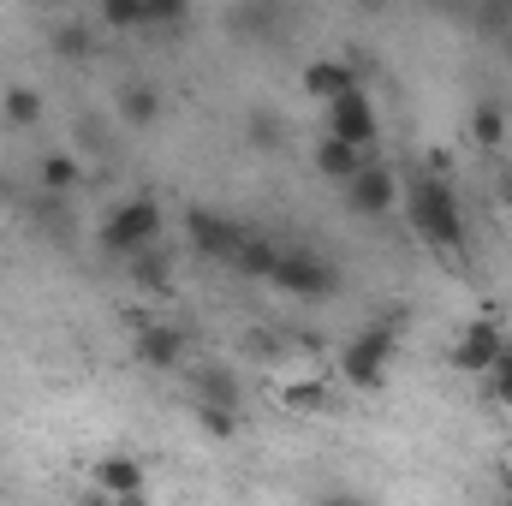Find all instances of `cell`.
Segmentation results:
<instances>
[{
  "label": "cell",
  "mask_w": 512,
  "mask_h": 506,
  "mask_svg": "<svg viewBox=\"0 0 512 506\" xmlns=\"http://www.w3.org/2000/svg\"><path fill=\"white\" fill-rule=\"evenodd\" d=\"M405 215L411 227L435 245V251H465V209H459V191L441 185V179H411L405 185Z\"/></svg>",
  "instance_id": "obj_1"
},
{
  "label": "cell",
  "mask_w": 512,
  "mask_h": 506,
  "mask_svg": "<svg viewBox=\"0 0 512 506\" xmlns=\"http://www.w3.org/2000/svg\"><path fill=\"white\" fill-rule=\"evenodd\" d=\"M393 358H399V328L393 322H370L346 352H340V376L352 381L358 393H382L393 376Z\"/></svg>",
  "instance_id": "obj_2"
},
{
  "label": "cell",
  "mask_w": 512,
  "mask_h": 506,
  "mask_svg": "<svg viewBox=\"0 0 512 506\" xmlns=\"http://www.w3.org/2000/svg\"><path fill=\"white\" fill-rule=\"evenodd\" d=\"M155 239H161V203H155V197H131V203H120V209L108 215V233H102V245L120 251V256L155 251Z\"/></svg>",
  "instance_id": "obj_3"
},
{
  "label": "cell",
  "mask_w": 512,
  "mask_h": 506,
  "mask_svg": "<svg viewBox=\"0 0 512 506\" xmlns=\"http://www.w3.org/2000/svg\"><path fill=\"white\" fill-rule=\"evenodd\" d=\"M399 203H405V185H399V173L382 167V161H364V167H358V179L346 185V209H352V215H364V221H387Z\"/></svg>",
  "instance_id": "obj_4"
},
{
  "label": "cell",
  "mask_w": 512,
  "mask_h": 506,
  "mask_svg": "<svg viewBox=\"0 0 512 506\" xmlns=\"http://www.w3.org/2000/svg\"><path fill=\"white\" fill-rule=\"evenodd\" d=\"M268 286H280L286 298H334L340 274H334L316 251H280L274 274H268Z\"/></svg>",
  "instance_id": "obj_5"
},
{
  "label": "cell",
  "mask_w": 512,
  "mask_h": 506,
  "mask_svg": "<svg viewBox=\"0 0 512 506\" xmlns=\"http://www.w3.org/2000/svg\"><path fill=\"white\" fill-rule=\"evenodd\" d=\"M501 352H507V340H501V328L483 316V322H465V328H459V340L447 346V370H453V376H489V370L501 364Z\"/></svg>",
  "instance_id": "obj_6"
},
{
  "label": "cell",
  "mask_w": 512,
  "mask_h": 506,
  "mask_svg": "<svg viewBox=\"0 0 512 506\" xmlns=\"http://www.w3.org/2000/svg\"><path fill=\"white\" fill-rule=\"evenodd\" d=\"M328 137H340V143H352V149H364V155H370V143L382 137L376 102H370L364 90H346V96L328 108Z\"/></svg>",
  "instance_id": "obj_7"
},
{
  "label": "cell",
  "mask_w": 512,
  "mask_h": 506,
  "mask_svg": "<svg viewBox=\"0 0 512 506\" xmlns=\"http://www.w3.org/2000/svg\"><path fill=\"white\" fill-rule=\"evenodd\" d=\"M90 495H102V501L149 495V471H143V459H131V453H102V459L90 465Z\"/></svg>",
  "instance_id": "obj_8"
},
{
  "label": "cell",
  "mask_w": 512,
  "mask_h": 506,
  "mask_svg": "<svg viewBox=\"0 0 512 506\" xmlns=\"http://www.w3.org/2000/svg\"><path fill=\"white\" fill-rule=\"evenodd\" d=\"M298 90H304L310 102L334 108L346 90H358V72H352V60H310V66H304V78H298Z\"/></svg>",
  "instance_id": "obj_9"
},
{
  "label": "cell",
  "mask_w": 512,
  "mask_h": 506,
  "mask_svg": "<svg viewBox=\"0 0 512 506\" xmlns=\"http://www.w3.org/2000/svg\"><path fill=\"white\" fill-rule=\"evenodd\" d=\"M185 233H191V245H197V251L227 256V262H233L239 239H245V227H233L227 215H209V209H191V215H185Z\"/></svg>",
  "instance_id": "obj_10"
},
{
  "label": "cell",
  "mask_w": 512,
  "mask_h": 506,
  "mask_svg": "<svg viewBox=\"0 0 512 506\" xmlns=\"http://www.w3.org/2000/svg\"><path fill=\"white\" fill-rule=\"evenodd\" d=\"M310 161H316V173H322V179H328V185H352V179H358V167H364V161H370V155H364V149H352V143H340V137H328V131H322V137H316V149H310Z\"/></svg>",
  "instance_id": "obj_11"
},
{
  "label": "cell",
  "mask_w": 512,
  "mask_h": 506,
  "mask_svg": "<svg viewBox=\"0 0 512 506\" xmlns=\"http://www.w3.org/2000/svg\"><path fill=\"white\" fill-rule=\"evenodd\" d=\"M179 358H185V334H179V328L149 322V328L137 334V364H143V370H179Z\"/></svg>",
  "instance_id": "obj_12"
},
{
  "label": "cell",
  "mask_w": 512,
  "mask_h": 506,
  "mask_svg": "<svg viewBox=\"0 0 512 506\" xmlns=\"http://www.w3.org/2000/svg\"><path fill=\"white\" fill-rule=\"evenodd\" d=\"M274 262H280V245H274L268 233H251V227H245V239H239V251H233V268L251 274V280H268Z\"/></svg>",
  "instance_id": "obj_13"
},
{
  "label": "cell",
  "mask_w": 512,
  "mask_h": 506,
  "mask_svg": "<svg viewBox=\"0 0 512 506\" xmlns=\"http://www.w3.org/2000/svg\"><path fill=\"white\" fill-rule=\"evenodd\" d=\"M120 120H126L131 131L161 126V90H155V84H126V90H120Z\"/></svg>",
  "instance_id": "obj_14"
},
{
  "label": "cell",
  "mask_w": 512,
  "mask_h": 506,
  "mask_svg": "<svg viewBox=\"0 0 512 506\" xmlns=\"http://www.w3.org/2000/svg\"><path fill=\"white\" fill-rule=\"evenodd\" d=\"M0 120L18 126V131H30L42 120V90H36V84H12V90L0 96Z\"/></svg>",
  "instance_id": "obj_15"
},
{
  "label": "cell",
  "mask_w": 512,
  "mask_h": 506,
  "mask_svg": "<svg viewBox=\"0 0 512 506\" xmlns=\"http://www.w3.org/2000/svg\"><path fill=\"white\" fill-rule=\"evenodd\" d=\"M78 185H84V167L66 149H48L42 155V191H78Z\"/></svg>",
  "instance_id": "obj_16"
},
{
  "label": "cell",
  "mask_w": 512,
  "mask_h": 506,
  "mask_svg": "<svg viewBox=\"0 0 512 506\" xmlns=\"http://www.w3.org/2000/svg\"><path fill=\"white\" fill-rule=\"evenodd\" d=\"M471 143H483V149H501L507 143V114L495 102H477L471 108Z\"/></svg>",
  "instance_id": "obj_17"
},
{
  "label": "cell",
  "mask_w": 512,
  "mask_h": 506,
  "mask_svg": "<svg viewBox=\"0 0 512 506\" xmlns=\"http://www.w3.org/2000/svg\"><path fill=\"white\" fill-rule=\"evenodd\" d=\"M322 399H328V381H322V376L280 381V405H286V411H316Z\"/></svg>",
  "instance_id": "obj_18"
},
{
  "label": "cell",
  "mask_w": 512,
  "mask_h": 506,
  "mask_svg": "<svg viewBox=\"0 0 512 506\" xmlns=\"http://www.w3.org/2000/svg\"><path fill=\"white\" fill-rule=\"evenodd\" d=\"M197 405H239V387L227 370H203L197 376Z\"/></svg>",
  "instance_id": "obj_19"
},
{
  "label": "cell",
  "mask_w": 512,
  "mask_h": 506,
  "mask_svg": "<svg viewBox=\"0 0 512 506\" xmlns=\"http://www.w3.org/2000/svg\"><path fill=\"white\" fill-rule=\"evenodd\" d=\"M197 423H203V435H209V441H233V435H239L233 405H197Z\"/></svg>",
  "instance_id": "obj_20"
},
{
  "label": "cell",
  "mask_w": 512,
  "mask_h": 506,
  "mask_svg": "<svg viewBox=\"0 0 512 506\" xmlns=\"http://www.w3.org/2000/svg\"><path fill=\"white\" fill-rule=\"evenodd\" d=\"M251 143H256V149H280V143H286V126H280V114L256 108V114H251Z\"/></svg>",
  "instance_id": "obj_21"
},
{
  "label": "cell",
  "mask_w": 512,
  "mask_h": 506,
  "mask_svg": "<svg viewBox=\"0 0 512 506\" xmlns=\"http://www.w3.org/2000/svg\"><path fill=\"white\" fill-rule=\"evenodd\" d=\"M102 24L108 30H143V0H108L102 6Z\"/></svg>",
  "instance_id": "obj_22"
},
{
  "label": "cell",
  "mask_w": 512,
  "mask_h": 506,
  "mask_svg": "<svg viewBox=\"0 0 512 506\" xmlns=\"http://www.w3.org/2000/svg\"><path fill=\"white\" fill-rule=\"evenodd\" d=\"M54 48L72 54V60H84V54H90V30H84V24H60V30H54Z\"/></svg>",
  "instance_id": "obj_23"
},
{
  "label": "cell",
  "mask_w": 512,
  "mask_h": 506,
  "mask_svg": "<svg viewBox=\"0 0 512 506\" xmlns=\"http://www.w3.org/2000/svg\"><path fill=\"white\" fill-rule=\"evenodd\" d=\"M185 0H143V24H179Z\"/></svg>",
  "instance_id": "obj_24"
},
{
  "label": "cell",
  "mask_w": 512,
  "mask_h": 506,
  "mask_svg": "<svg viewBox=\"0 0 512 506\" xmlns=\"http://www.w3.org/2000/svg\"><path fill=\"white\" fill-rule=\"evenodd\" d=\"M423 179H441V185H453V155H447V149H429V155H423Z\"/></svg>",
  "instance_id": "obj_25"
},
{
  "label": "cell",
  "mask_w": 512,
  "mask_h": 506,
  "mask_svg": "<svg viewBox=\"0 0 512 506\" xmlns=\"http://www.w3.org/2000/svg\"><path fill=\"white\" fill-rule=\"evenodd\" d=\"M489 387H495V399H501V405H512V352H501V364L489 370Z\"/></svg>",
  "instance_id": "obj_26"
},
{
  "label": "cell",
  "mask_w": 512,
  "mask_h": 506,
  "mask_svg": "<svg viewBox=\"0 0 512 506\" xmlns=\"http://www.w3.org/2000/svg\"><path fill=\"white\" fill-rule=\"evenodd\" d=\"M316 506H370L364 495H328V501H316Z\"/></svg>",
  "instance_id": "obj_27"
},
{
  "label": "cell",
  "mask_w": 512,
  "mask_h": 506,
  "mask_svg": "<svg viewBox=\"0 0 512 506\" xmlns=\"http://www.w3.org/2000/svg\"><path fill=\"white\" fill-rule=\"evenodd\" d=\"M501 483H507V495H512V453H507V465H501Z\"/></svg>",
  "instance_id": "obj_28"
},
{
  "label": "cell",
  "mask_w": 512,
  "mask_h": 506,
  "mask_svg": "<svg viewBox=\"0 0 512 506\" xmlns=\"http://www.w3.org/2000/svg\"><path fill=\"white\" fill-rule=\"evenodd\" d=\"M108 506H149V495H131V501H108Z\"/></svg>",
  "instance_id": "obj_29"
},
{
  "label": "cell",
  "mask_w": 512,
  "mask_h": 506,
  "mask_svg": "<svg viewBox=\"0 0 512 506\" xmlns=\"http://www.w3.org/2000/svg\"><path fill=\"white\" fill-rule=\"evenodd\" d=\"M501 54H507V66H512V30H507V36H501Z\"/></svg>",
  "instance_id": "obj_30"
},
{
  "label": "cell",
  "mask_w": 512,
  "mask_h": 506,
  "mask_svg": "<svg viewBox=\"0 0 512 506\" xmlns=\"http://www.w3.org/2000/svg\"><path fill=\"white\" fill-rule=\"evenodd\" d=\"M84 506H108V501H102V495H90V501H84Z\"/></svg>",
  "instance_id": "obj_31"
}]
</instances>
